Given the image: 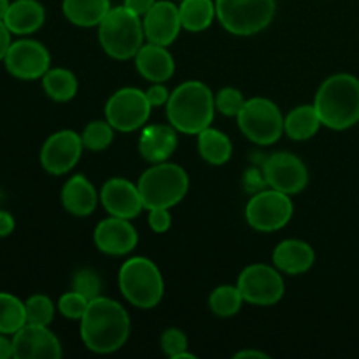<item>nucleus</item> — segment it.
I'll return each instance as SVG.
<instances>
[{
  "mask_svg": "<svg viewBox=\"0 0 359 359\" xmlns=\"http://www.w3.org/2000/svg\"><path fill=\"white\" fill-rule=\"evenodd\" d=\"M130 335V318L121 304L105 297L90 300L81 319V339L97 354L116 353Z\"/></svg>",
  "mask_w": 359,
  "mask_h": 359,
  "instance_id": "1",
  "label": "nucleus"
},
{
  "mask_svg": "<svg viewBox=\"0 0 359 359\" xmlns=\"http://www.w3.org/2000/svg\"><path fill=\"white\" fill-rule=\"evenodd\" d=\"M216 102L212 91L202 81H186L170 93L167 102V118L177 132L198 135L209 128L214 119Z\"/></svg>",
  "mask_w": 359,
  "mask_h": 359,
  "instance_id": "2",
  "label": "nucleus"
},
{
  "mask_svg": "<svg viewBox=\"0 0 359 359\" xmlns=\"http://www.w3.org/2000/svg\"><path fill=\"white\" fill-rule=\"evenodd\" d=\"M314 107L321 123L332 130H347L359 121V79L351 74L328 77L316 95Z\"/></svg>",
  "mask_w": 359,
  "mask_h": 359,
  "instance_id": "3",
  "label": "nucleus"
},
{
  "mask_svg": "<svg viewBox=\"0 0 359 359\" xmlns=\"http://www.w3.org/2000/svg\"><path fill=\"white\" fill-rule=\"evenodd\" d=\"M144 25L140 16L125 6L111 7L98 25V41L102 49L116 60L135 58L144 42Z\"/></svg>",
  "mask_w": 359,
  "mask_h": 359,
  "instance_id": "4",
  "label": "nucleus"
},
{
  "mask_svg": "<svg viewBox=\"0 0 359 359\" xmlns=\"http://www.w3.org/2000/svg\"><path fill=\"white\" fill-rule=\"evenodd\" d=\"M189 188L188 174L182 167L175 163L153 165L147 168L139 179V193L142 198L144 209H156V207L177 205L186 196Z\"/></svg>",
  "mask_w": 359,
  "mask_h": 359,
  "instance_id": "5",
  "label": "nucleus"
},
{
  "mask_svg": "<svg viewBox=\"0 0 359 359\" xmlns=\"http://www.w3.org/2000/svg\"><path fill=\"white\" fill-rule=\"evenodd\" d=\"M119 290L135 307L153 309L163 298V277L151 259L137 256L123 263L119 270Z\"/></svg>",
  "mask_w": 359,
  "mask_h": 359,
  "instance_id": "6",
  "label": "nucleus"
},
{
  "mask_svg": "<svg viewBox=\"0 0 359 359\" xmlns=\"http://www.w3.org/2000/svg\"><path fill=\"white\" fill-rule=\"evenodd\" d=\"M216 16L233 35L259 34L276 16V0H216Z\"/></svg>",
  "mask_w": 359,
  "mask_h": 359,
  "instance_id": "7",
  "label": "nucleus"
},
{
  "mask_svg": "<svg viewBox=\"0 0 359 359\" xmlns=\"http://www.w3.org/2000/svg\"><path fill=\"white\" fill-rule=\"evenodd\" d=\"M237 121L242 133L259 146L276 144L284 132V118L280 109L272 100L263 97L245 100L241 114L237 116Z\"/></svg>",
  "mask_w": 359,
  "mask_h": 359,
  "instance_id": "8",
  "label": "nucleus"
},
{
  "mask_svg": "<svg viewBox=\"0 0 359 359\" xmlns=\"http://www.w3.org/2000/svg\"><path fill=\"white\" fill-rule=\"evenodd\" d=\"M293 217V202L290 195L277 189L262 191L249 200L245 219L258 231H277L286 226Z\"/></svg>",
  "mask_w": 359,
  "mask_h": 359,
  "instance_id": "9",
  "label": "nucleus"
},
{
  "mask_svg": "<svg viewBox=\"0 0 359 359\" xmlns=\"http://www.w3.org/2000/svg\"><path fill=\"white\" fill-rule=\"evenodd\" d=\"M146 93L137 88H121L105 104V118L119 132H135L146 125L151 114Z\"/></svg>",
  "mask_w": 359,
  "mask_h": 359,
  "instance_id": "10",
  "label": "nucleus"
},
{
  "mask_svg": "<svg viewBox=\"0 0 359 359\" xmlns=\"http://www.w3.org/2000/svg\"><path fill=\"white\" fill-rule=\"evenodd\" d=\"M238 290L244 302L258 307L279 304L284 294V280L276 269L263 263L249 265L238 277Z\"/></svg>",
  "mask_w": 359,
  "mask_h": 359,
  "instance_id": "11",
  "label": "nucleus"
},
{
  "mask_svg": "<svg viewBox=\"0 0 359 359\" xmlns=\"http://www.w3.org/2000/svg\"><path fill=\"white\" fill-rule=\"evenodd\" d=\"M6 69L11 76L23 81L41 79L51 65V56L46 46L34 39H20L11 42L6 53Z\"/></svg>",
  "mask_w": 359,
  "mask_h": 359,
  "instance_id": "12",
  "label": "nucleus"
},
{
  "mask_svg": "<svg viewBox=\"0 0 359 359\" xmlns=\"http://www.w3.org/2000/svg\"><path fill=\"white\" fill-rule=\"evenodd\" d=\"M83 147V139L74 130L53 133L41 149L42 168L53 175L67 174L79 161Z\"/></svg>",
  "mask_w": 359,
  "mask_h": 359,
  "instance_id": "13",
  "label": "nucleus"
},
{
  "mask_svg": "<svg viewBox=\"0 0 359 359\" xmlns=\"http://www.w3.org/2000/svg\"><path fill=\"white\" fill-rule=\"evenodd\" d=\"M265 181L270 188L286 195H297L309 184V170L304 161L291 153H276L265 161Z\"/></svg>",
  "mask_w": 359,
  "mask_h": 359,
  "instance_id": "14",
  "label": "nucleus"
},
{
  "mask_svg": "<svg viewBox=\"0 0 359 359\" xmlns=\"http://www.w3.org/2000/svg\"><path fill=\"white\" fill-rule=\"evenodd\" d=\"M14 358L18 359H60L62 346L48 326L25 325L13 339Z\"/></svg>",
  "mask_w": 359,
  "mask_h": 359,
  "instance_id": "15",
  "label": "nucleus"
},
{
  "mask_svg": "<svg viewBox=\"0 0 359 359\" xmlns=\"http://www.w3.org/2000/svg\"><path fill=\"white\" fill-rule=\"evenodd\" d=\"M95 245L111 256H125L135 249L139 235L130 219L111 216L100 221L93 233Z\"/></svg>",
  "mask_w": 359,
  "mask_h": 359,
  "instance_id": "16",
  "label": "nucleus"
},
{
  "mask_svg": "<svg viewBox=\"0 0 359 359\" xmlns=\"http://www.w3.org/2000/svg\"><path fill=\"white\" fill-rule=\"evenodd\" d=\"M144 35L151 44L170 46L181 32L179 7L168 0H160L144 14Z\"/></svg>",
  "mask_w": 359,
  "mask_h": 359,
  "instance_id": "17",
  "label": "nucleus"
},
{
  "mask_svg": "<svg viewBox=\"0 0 359 359\" xmlns=\"http://www.w3.org/2000/svg\"><path fill=\"white\" fill-rule=\"evenodd\" d=\"M100 200L104 209L111 216L123 217V219H133L144 209L139 186L121 177L111 179L102 186Z\"/></svg>",
  "mask_w": 359,
  "mask_h": 359,
  "instance_id": "18",
  "label": "nucleus"
},
{
  "mask_svg": "<svg viewBox=\"0 0 359 359\" xmlns=\"http://www.w3.org/2000/svg\"><path fill=\"white\" fill-rule=\"evenodd\" d=\"M177 147V130L167 125H151L142 130L139 153L149 163H161L174 154Z\"/></svg>",
  "mask_w": 359,
  "mask_h": 359,
  "instance_id": "19",
  "label": "nucleus"
},
{
  "mask_svg": "<svg viewBox=\"0 0 359 359\" xmlns=\"http://www.w3.org/2000/svg\"><path fill=\"white\" fill-rule=\"evenodd\" d=\"M135 67L144 79L151 83H165L174 76L175 63L165 46L146 44L135 55Z\"/></svg>",
  "mask_w": 359,
  "mask_h": 359,
  "instance_id": "20",
  "label": "nucleus"
},
{
  "mask_svg": "<svg viewBox=\"0 0 359 359\" xmlns=\"http://www.w3.org/2000/svg\"><path fill=\"white\" fill-rule=\"evenodd\" d=\"M314 249L304 241H297V238H290V241H283L276 249H273L272 262L276 269L280 272L290 273V276H300L311 270L314 265Z\"/></svg>",
  "mask_w": 359,
  "mask_h": 359,
  "instance_id": "21",
  "label": "nucleus"
},
{
  "mask_svg": "<svg viewBox=\"0 0 359 359\" xmlns=\"http://www.w3.org/2000/svg\"><path fill=\"white\" fill-rule=\"evenodd\" d=\"M97 189L84 175H74L63 184L62 203L72 216H90L97 209Z\"/></svg>",
  "mask_w": 359,
  "mask_h": 359,
  "instance_id": "22",
  "label": "nucleus"
},
{
  "mask_svg": "<svg viewBox=\"0 0 359 359\" xmlns=\"http://www.w3.org/2000/svg\"><path fill=\"white\" fill-rule=\"evenodd\" d=\"M46 11L37 0H14L11 2L4 23L11 34L28 35L37 32L44 25Z\"/></svg>",
  "mask_w": 359,
  "mask_h": 359,
  "instance_id": "23",
  "label": "nucleus"
},
{
  "mask_svg": "<svg viewBox=\"0 0 359 359\" xmlns=\"http://www.w3.org/2000/svg\"><path fill=\"white\" fill-rule=\"evenodd\" d=\"M63 14L76 27H97L111 11L109 0H63Z\"/></svg>",
  "mask_w": 359,
  "mask_h": 359,
  "instance_id": "24",
  "label": "nucleus"
},
{
  "mask_svg": "<svg viewBox=\"0 0 359 359\" xmlns=\"http://www.w3.org/2000/svg\"><path fill=\"white\" fill-rule=\"evenodd\" d=\"M321 125V118L314 105H300L284 118V132L293 140L312 139Z\"/></svg>",
  "mask_w": 359,
  "mask_h": 359,
  "instance_id": "25",
  "label": "nucleus"
},
{
  "mask_svg": "<svg viewBox=\"0 0 359 359\" xmlns=\"http://www.w3.org/2000/svg\"><path fill=\"white\" fill-rule=\"evenodd\" d=\"M231 140L216 128H205L198 133L200 156L210 165H224L231 158Z\"/></svg>",
  "mask_w": 359,
  "mask_h": 359,
  "instance_id": "26",
  "label": "nucleus"
},
{
  "mask_svg": "<svg viewBox=\"0 0 359 359\" xmlns=\"http://www.w3.org/2000/svg\"><path fill=\"white\" fill-rule=\"evenodd\" d=\"M182 28L189 32H202L210 27L216 16V4L212 0H182L179 6Z\"/></svg>",
  "mask_w": 359,
  "mask_h": 359,
  "instance_id": "27",
  "label": "nucleus"
},
{
  "mask_svg": "<svg viewBox=\"0 0 359 359\" xmlns=\"http://www.w3.org/2000/svg\"><path fill=\"white\" fill-rule=\"evenodd\" d=\"M42 86L55 102H69L77 93V79L67 69H49L42 76Z\"/></svg>",
  "mask_w": 359,
  "mask_h": 359,
  "instance_id": "28",
  "label": "nucleus"
},
{
  "mask_svg": "<svg viewBox=\"0 0 359 359\" xmlns=\"http://www.w3.org/2000/svg\"><path fill=\"white\" fill-rule=\"evenodd\" d=\"M27 325V307L20 298L0 293V333L14 335Z\"/></svg>",
  "mask_w": 359,
  "mask_h": 359,
  "instance_id": "29",
  "label": "nucleus"
},
{
  "mask_svg": "<svg viewBox=\"0 0 359 359\" xmlns=\"http://www.w3.org/2000/svg\"><path fill=\"white\" fill-rule=\"evenodd\" d=\"M242 304H244V297H242L238 286H219L210 293L209 305L210 311L219 318H231L241 311Z\"/></svg>",
  "mask_w": 359,
  "mask_h": 359,
  "instance_id": "30",
  "label": "nucleus"
},
{
  "mask_svg": "<svg viewBox=\"0 0 359 359\" xmlns=\"http://www.w3.org/2000/svg\"><path fill=\"white\" fill-rule=\"evenodd\" d=\"M81 139H83V146L86 149L104 151L111 146L112 139H114V128L107 119L105 121H91L86 125Z\"/></svg>",
  "mask_w": 359,
  "mask_h": 359,
  "instance_id": "31",
  "label": "nucleus"
},
{
  "mask_svg": "<svg viewBox=\"0 0 359 359\" xmlns=\"http://www.w3.org/2000/svg\"><path fill=\"white\" fill-rule=\"evenodd\" d=\"M27 307V323L28 325L48 326L55 318V305L51 298L46 294H34L25 304Z\"/></svg>",
  "mask_w": 359,
  "mask_h": 359,
  "instance_id": "32",
  "label": "nucleus"
},
{
  "mask_svg": "<svg viewBox=\"0 0 359 359\" xmlns=\"http://www.w3.org/2000/svg\"><path fill=\"white\" fill-rule=\"evenodd\" d=\"M216 102V109L221 114L228 116V118H233V116L241 114L242 107L245 105V98L237 88H223V90L217 93V97L214 98Z\"/></svg>",
  "mask_w": 359,
  "mask_h": 359,
  "instance_id": "33",
  "label": "nucleus"
},
{
  "mask_svg": "<svg viewBox=\"0 0 359 359\" xmlns=\"http://www.w3.org/2000/svg\"><path fill=\"white\" fill-rule=\"evenodd\" d=\"M72 290L86 297L88 300L100 297L102 290V280L98 273L91 269H83L74 276L72 280Z\"/></svg>",
  "mask_w": 359,
  "mask_h": 359,
  "instance_id": "34",
  "label": "nucleus"
},
{
  "mask_svg": "<svg viewBox=\"0 0 359 359\" xmlns=\"http://www.w3.org/2000/svg\"><path fill=\"white\" fill-rule=\"evenodd\" d=\"M88 305H90V300L86 297H83L77 291H69V293L62 294L58 302V309L67 319H83L84 312H86Z\"/></svg>",
  "mask_w": 359,
  "mask_h": 359,
  "instance_id": "35",
  "label": "nucleus"
},
{
  "mask_svg": "<svg viewBox=\"0 0 359 359\" xmlns=\"http://www.w3.org/2000/svg\"><path fill=\"white\" fill-rule=\"evenodd\" d=\"M161 351H163L167 356H170L172 359H177L188 349V337L184 335L182 330L177 328H170L165 330L163 335H161Z\"/></svg>",
  "mask_w": 359,
  "mask_h": 359,
  "instance_id": "36",
  "label": "nucleus"
},
{
  "mask_svg": "<svg viewBox=\"0 0 359 359\" xmlns=\"http://www.w3.org/2000/svg\"><path fill=\"white\" fill-rule=\"evenodd\" d=\"M147 223H149L153 231H156V233H165V231L170 230L172 216L170 212H168V209H165V207H156V209H149Z\"/></svg>",
  "mask_w": 359,
  "mask_h": 359,
  "instance_id": "37",
  "label": "nucleus"
},
{
  "mask_svg": "<svg viewBox=\"0 0 359 359\" xmlns=\"http://www.w3.org/2000/svg\"><path fill=\"white\" fill-rule=\"evenodd\" d=\"M146 97L147 100H149L151 107H161V105L167 104L168 98H170V91H168L161 83H154L153 86L146 91Z\"/></svg>",
  "mask_w": 359,
  "mask_h": 359,
  "instance_id": "38",
  "label": "nucleus"
},
{
  "mask_svg": "<svg viewBox=\"0 0 359 359\" xmlns=\"http://www.w3.org/2000/svg\"><path fill=\"white\" fill-rule=\"evenodd\" d=\"M154 4H156V0H125L123 6L128 7V9L132 11V13H135L137 16H144Z\"/></svg>",
  "mask_w": 359,
  "mask_h": 359,
  "instance_id": "39",
  "label": "nucleus"
},
{
  "mask_svg": "<svg viewBox=\"0 0 359 359\" xmlns=\"http://www.w3.org/2000/svg\"><path fill=\"white\" fill-rule=\"evenodd\" d=\"M14 231V217L6 210H0V237H7Z\"/></svg>",
  "mask_w": 359,
  "mask_h": 359,
  "instance_id": "40",
  "label": "nucleus"
},
{
  "mask_svg": "<svg viewBox=\"0 0 359 359\" xmlns=\"http://www.w3.org/2000/svg\"><path fill=\"white\" fill-rule=\"evenodd\" d=\"M11 46V30L6 27L2 20H0V60L6 58V53Z\"/></svg>",
  "mask_w": 359,
  "mask_h": 359,
  "instance_id": "41",
  "label": "nucleus"
},
{
  "mask_svg": "<svg viewBox=\"0 0 359 359\" xmlns=\"http://www.w3.org/2000/svg\"><path fill=\"white\" fill-rule=\"evenodd\" d=\"M14 358V347L11 340H7L4 337V333H0V359H9Z\"/></svg>",
  "mask_w": 359,
  "mask_h": 359,
  "instance_id": "42",
  "label": "nucleus"
},
{
  "mask_svg": "<svg viewBox=\"0 0 359 359\" xmlns=\"http://www.w3.org/2000/svg\"><path fill=\"white\" fill-rule=\"evenodd\" d=\"M235 359H242V358H258V359H266L265 353H259V351H241V353H237L233 356Z\"/></svg>",
  "mask_w": 359,
  "mask_h": 359,
  "instance_id": "43",
  "label": "nucleus"
},
{
  "mask_svg": "<svg viewBox=\"0 0 359 359\" xmlns=\"http://www.w3.org/2000/svg\"><path fill=\"white\" fill-rule=\"evenodd\" d=\"M9 6H11L9 0H0V20L2 21H4V18H6L7 11H9Z\"/></svg>",
  "mask_w": 359,
  "mask_h": 359,
  "instance_id": "44",
  "label": "nucleus"
}]
</instances>
